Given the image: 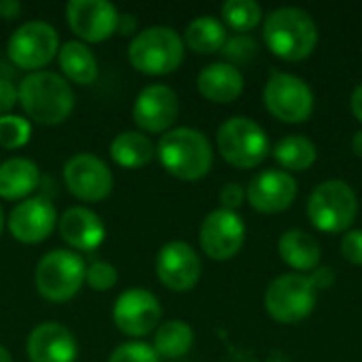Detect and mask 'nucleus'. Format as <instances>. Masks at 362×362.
Listing matches in <instances>:
<instances>
[{
    "instance_id": "f257e3e1",
    "label": "nucleus",
    "mask_w": 362,
    "mask_h": 362,
    "mask_svg": "<svg viewBox=\"0 0 362 362\" xmlns=\"http://www.w3.org/2000/svg\"><path fill=\"white\" fill-rule=\"evenodd\" d=\"M25 115L40 125H59L74 110V93L68 81L55 72H30L17 87Z\"/></svg>"
},
{
    "instance_id": "f03ea898",
    "label": "nucleus",
    "mask_w": 362,
    "mask_h": 362,
    "mask_svg": "<svg viewBox=\"0 0 362 362\" xmlns=\"http://www.w3.org/2000/svg\"><path fill=\"white\" fill-rule=\"evenodd\" d=\"M263 38L267 49L280 59L301 62L316 51L318 28L305 11L297 6H282L265 17Z\"/></svg>"
},
{
    "instance_id": "7ed1b4c3",
    "label": "nucleus",
    "mask_w": 362,
    "mask_h": 362,
    "mask_svg": "<svg viewBox=\"0 0 362 362\" xmlns=\"http://www.w3.org/2000/svg\"><path fill=\"white\" fill-rule=\"evenodd\" d=\"M155 148L165 172L178 180H199L212 170L214 163L208 138L193 127H176L165 132Z\"/></svg>"
},
{
    "instance_id": "20e7f679",
    "label": "nucleus",
    "mask_w": 362,
    "mask_h": 362,
    "mask_svg": "<svg viewBox=\"0 0 362 362\" xmlns=\"http://www.w3.org/2000/svg\"><path fill=\"white\" fill-rule=\"evenodd\" d=\"M129 64L148 76L172 74L185 59V40L180 34L165 25L146 28L136 34L127 49Z\"/></svg>"
},
{
    "instance_id": "39448f33",
    "label": "nucleus",
    "mask_w": 362,
    "mask_h": 362,
    "mask_svg": "<svg viewBox=\"0 0 362 362\" xmlns=\"http://www.w3.org/2000/svg\"><path fill=\"white\" fill-rule=\"evenodd\" d=\"M358 214V197L346 180L320 182L308 199L310 223L325 233L346 231Z\"/></svg>"
},
{
    "instance_id": "423d86ee",
    "label": "nucleus",
    "mask_w": 362,
    "mask_h": 362,
    "mask_svg": "<svg viewBox=\"0 0 362 362\" xmlns=\"http://www.w3.org/2000/svg\"><path fill=\"white\" fill-rule=\"evenodd\" d=\"M216 146L223 159L240 170H252L269 155V138L265 129L248 117L227 119L218 127Z\"/></svg>"
},
{
    "instance_id": "0eeeda50",
    "label": "nucleus",
    "mask_w": 362,
    "mask_h": 362,
    "mask_svg": "<svg viewBox=\"0 0 362 362\" xmlns=\"http://www.w3.org/2000/svg\"><path fill=\"white\" fill-rule=\"evenodd\" d=\"M85 261L72 250L47 252L34 272V284L42 299L64 303L72 299L85 282Z\"/></svg>"
},
{
    "instance_id": "6e6552de",
    "label": "nucleus",
    "mask_w": 362,
    "mask_h": 362,
    "mask_svg": "<svg viewBox=\"0 0 362 362\" xmlns=\"http://www.w3.org/2000/svg\"><path fill=\"white\" fill-rule=\"evenodd\" d=\"M318 291L305 274L278 276L265 291L267 314L280 325H297L316 308Z\"/></svg>"
},
{
    "instance_id": "1a4fd4ad",
    "label": "nucleus",
    "mask_w": 362,
    "mask_h": 362,
    "mask_svg": "<svg viewBox=\"0 0 362 362\" xmlns=\"http://www.w3.org/2000/svg\"><path fill=\"white\" fill-rule=\"evenodd\" d=\"M59 51L57 30L47 21H28L19 25L6 45L8 59L28 72H38L49 66Z\"/></svg>"
},
{
    "instance_id": "9d476101",
    "label": "nucleus",
    "mask_w": 362,
    "mask_h": 362,
    "mask_svg": "<svg viewBox=\"0 0 362 362\" xmlns=\"http://www.w3.org/2000/svg\"><path fill=\"white\" fill-rule=\"evenodd\" d=\"M263 102L284 123H303L314 112V91L303 78L288 72H272L263 89Z\"/></svg>"
},
{
    "instance_id": "9b49d317",
    "label": "nucleus",
    "mask_w": 362,
    "mask_h": 362,
    "mask_svg": "<svg viewBox=\"0 0 362 362\" xmlns=\"http://www.w3.org/2000/svg\"><path fill=\"white\" fill-rule=\"evenodd\" d=\"M246 240V225L238 212L231 210H212L199 229V244L206 257L212 261L233 259Z\"/></svg>"
},
{
    "instance_id": "f8f14e48",
    "label": "nucleus",
    "mask_w": 362,
    "mask_h": 362,
    "mask_svg": "<svg viewBox=\"0 0 362 362\" xmlns=\"http://www.w3.org/2000/svg\"><path fill=\"white\" fill-rule=\"evenodd\" d=\"M64 180L76 199L89 204L106 199L115 185L108 165L91 153H78L70 157L64 165Z\"/></svg>"
},
{
    "instance_id": "ddd939ff",
    "label": "nucleus",
    "mask_w": 362,
    "mask_h": 362,
    "mask_svg": "<svg viewBox=\"0 0 362 362\" xmlns=\"http://www.w3.org/2000/svg\"><path fill=\"white\" fill-rule=\"evenodd\" d=\"M112 320L123 335L146 337L159 327L161 320L159 299L146 288H127L115 301Z\"/></svg>"
},
{
    "instance_id": "4468645a",
    "label": "nucleus",
    "mask_w": 362,
    "mask_h": 362,
    "mask_svg": "<svg viewBox=\"0 0 362 362\" xmlns=\"http://www.w3.org/2000/svg\"><path fill=\"white\" fill-rule=\"evenodd\" d=\"M66 21L81 40L102 42L117 32L119 13L106 0H70L66 4Z\"/></svg>"
},
{
    "instance_id": "2eb2a0df",
    "label": "nucleus",
    "mask_w": 362,
    "mask_h": 362,
    "mask_svg": "<svg viewBox=\"0 0 362 362\" xmlns=\"http://www.w3.org/2000/svg\"><path fill=\"white\" fill-rule=\"evenodd\" d=\"M155 269L159 282L174 293H187L195 288L202 278L199 255L187 242L165 244L157 255Z\"/></svg>"
},
{
    "instance_id": "dca6fc26",
    "label": "nucleus",
    "mask_w": 362,
    "mask_h": 362,
    "mask_svg": "<svg viewBox=\"0 0 362 362\" xmlns=\"http://www.w3.org/2000/svg\"><path fill=\"white\" fill-rule=\"evenodd\" d=\"M180 110L178 95L172 87L163 83H155L144 87L134 102V121L142 132L148 134H165L176 121Z\"/></svg>"
},
{
    "instance_id": "f3484780",
    "label": "nucleus",
    "mask_w": 362,
    "mask_h": 362,
    "mask_svg": "<svg viewBox=\"0 0 362 362\" xmlns=\"http://www.w3.org/2000/svg\"><path fill=\"white\" fill-rule=\"evenodd\" d=\"M55 223L57 214L53 204L42 195H34L11 210L8 231L21 244H40L51 235Z\"/></svg>"
},
{
    "instance_id": "a211bd4d",
    "label": "nucleus",
    "mask_w": 362,
    "mask_h": 362,
    "mask_svg": "<svg viewBox=\"0 0 362 362\" xmlns=\"http://www.w3.org/2000/svg\"><path fill=\"white\" fill-rule=\"evenodd\" d=\"M246 197L257 212L278 214L293 206L297 197V180L284 170H265L248 182Z\"/></svg>"
},
{
    "instance_id": "6ab92c4d",
    "label": "nucleus",
    "mask_w": 362,
    "mask_h": 362,
    "mask_svg": "<svg viewBox=\"0 0 362 362\" xmlns=\"http://www.w3.org/2000/svg\"><path fill=\"white\" fill-rule=\"evenodd\" d=\"M25 350L30 362H74L78 354L74 335L57 322L38 325L30 333Z\"/></svg>"
},
{
    "instance_id": "aec40b11",
    "label": "nucleus",
    "mask_w": 362,
    "mask_h": 362,
    "mask_svg": "<svg viewBox=\"0 0 362 362\" xmlns=\"http://www.w3.org/2000/svg\"><path fill=\"white\" fill-rule=\"evenodd\" d=\"M59 235L62 240L81 252H91L102 246L106 238V229L102 218L89 208H70L59 218Z\"/></svg>"
},
{
    "instance_id": "412c9836",
    "label": "nucleus",
    "mask_w": 362,
    "mask_h": 362,
    "mask_svg": "<svg viewBox=\"0 0 362 362\" xmlns=\"http://www.w3.org/2000/svg\"><path fill=\"white\" fill-rule=\"evenodd\" d=\"M197 91L216 104H229L238 100L244 91L242 72L227 62H216L206 66L197 76Z\"/></svg>"
},
{
    "instance_id": "4be33fe9",
    "label": "nucleus",
    "mask_w": 362,
    "mask_h": 362,
    "mask_svg": "<svg viewBox=\"0 0 362 362\" xmlns=\"http://www.w3.org/2000/svg\"><path fill=\"white\" fill-rule=\"evenodd\" d=\"M40 185L38 165L25 157H13L0 163V197L8 202L32 195Z\"/></svg>"
},
{
    "instance_id": "5701e85b",
    "label": "nucleus",
    "mask_w": 362,
    "mask_h": 362,
    "mask_svg": "<svg viewBox=\"0 0 362 362\" xmlns=\"http://www.w3.org/2000/svg\"><path fill=\"white\" fill-rule=\"evenodd\" d=\"M57 62L64 76L76 85H93L100 74L93 51L81 40H68L57 51Z\"/></svg>"
},
{
    "instance_id": "b1692460",
    "label": "nucleus",
    "mask_w": 362,
    "mask_h": 362,
    "mask_svg": "<svg viewBox=\"0 0 362 362\" xmlns=\"http://www.w3.org/2000/svg\"><path fill=\"white\" fill-rule=\"evenodd\" d=\"M278 255L291 269H295V274L297 272H314L320 265L318 242L301 229H291L280 238Z\"/></svg>"
},
{
    "instance_id": "393cba45",
    "label": "nucleus",
    "mask_w": 362,
    "mask_h": 362,
    "mask_svg": "<svg viewBox=\"0 0 362 362\" xmlns=\"http://www.w3.org/2000/svg\"><path fill=\"white\" fill-rule=\"evenodd\" d=\"M157 148L142 132H123L110 142V157L125 170H138L153 161Z\"/></svg>"
},
{
    "instance_id": "a878e982",
    "label": "nucleus",
    "mask_w": 362,
    "mask_h": 362,
    "mask_svg": "<svg viewBox=\"0 0 362 362\" xmlns=\"http://www.w3.org/2000/svg\"><path fill=\"white\" fill-rule=\"evenodd\" d=\"M225 42H227L225 25L216 17H210V15L195 17L185 30V45L199 55L218 53L223 51Z\"/></svg>"
},
{
    "instance_id": "bb28decb",
    "label": "nucleus",
    "mask_w": 362,
    "mask_h": 362,
    "mask_svg": "<svg viewBox=\"0 0 362 362\" xmlns=\"http://www.w3.org/2000/svg\"><path fill=\"white\" fill-rule=\"evenodd\" d=\"M274 159L284 172H305L318 159L316 144L301 134H291L274 146Z\"/></svg>"
},
{
    "instance_id": "cd10ccee",
    "label": "nucleus",
    "mask_w": 362,
    "mask_h": 362,
    "mask_svg": "<svg viewBox=\"0 0 362 362\" xmlns=\"http://www.w3.org/2000/svg\"><path fill=\"white\" fill-rule=\"evenodd\" d=\"M193 346V329L182 320H168L155 331V346L159 358H180Z\"/></svg>"
},
{
    "instance_id": "c85d7f7f",
    "label": "nucleus",
    "mask_w": 362,
    "mask_h": 362,
    "mask_svg": "<svg viewBox=\"0 0 362 362\" xmlns=\"http://www.w3.org/2000/svg\"><path fill=\"white\" fill-rule=\"evenodd\" d=\"M221 13H223L225 23L240 34L255 30L263 19V11H261L259 2H255V0H227L223 4Z\"/></svg>"
},
{
    "instance_id": "c756f323",
    "label": "nucleus",
    "mask_w": 362,
    "mask_h": 362,
    "mask_svg": "<svg viewBox=\"0 0 362 362\" xmlns=\"http://www.w3.org/2000/svg\"><path fill=\"white\" fill-rule=\"evenodd\" d=\"M32 125L28 119L19 115H2L0 117V148L15 151L30 142Z\"/></svg>"
},
{
    "instance_id": "7c9ffc66",
    "label": "nucleus",
    "mask_w": 362,
    "mask_h": 362,
    "mask_svg": "<svg viewBox=\"0 0 362 362\" xmlns=\"http://www.w3.org/2000/svg\"><path fill=\"white\" fill-rule=\"evenodd\" d=\"M259 47H257V40L248 34H235L231 38H227L225 47H223V55L233 62V64H246L250 62L255 55H257Z\"/></svg>"
},
{
    "instance_id": "2f4dec72",
    "label": "nucleus",
    "mask_w": 362,
    "mask_h": 362,
    "mask_svg": "<svg viewBox=\"0 0 362 362\" xmlns=\"http://www.w3.org/2000/svg\"><path fill=\"white\" fill-rule=\"evenodd\" d=\"M117 280H119L117 267L106 261H95L85 272V282L89 284L91 291H98V293L110 291L117 284Z\"/></svg>"
},
{
    "instance_id": "473e14b6",
    "label": "nucleus",
    "mask_w": 362,
    "mask_h": 362,
    "mask_svg": "<svg viewBox=\"0 0 362 362\" xmlns=\"http://www.w3.org/2000/svg\"><path fill=\"white\" fill-rule=\"evenodd\" d=\"M108 362H161V358L157 356L153 346L142 341H127L110 354Z\"/></svg>"
},
{
    "instance_id": "72a5a7b5",
    "label": "nucleus",
    "mask_w": 362,
    "mask_h": 362,
    "mask_svg": "<svg viewBox=\"0 0 362 362\" xmlns=\"http://www.w3.org/2000/svg\"><path fill=\"white\" fill-rule=\"evenodd\" d=\"M341 255L352 265H362V229L348 231L341 240Z\"/></svg>"
},
{
    "instance_id": "f704fd0d",
    "label": "nucleus",
    "mask_w": 362,
    "mask_h": 362,
    "mask_svg": "<svg viewBox=\"0 0 362 362\" xmlns=\"http://www.w3.org/2000/svg\"><path fill=\"white\" fill-rule=\"evenodd\" d=\"M218 199H221L223 210H231V212H235V210L244 204V199H246V191H244V187H242V185H238V182H227V185L221 189Z\"/></svg>"
},
{
    "instance_id": "c9c22d12",
    "label": "nucleus",
    "mask_w": 362,
    "mask_h": 362,
    "mask_svg": "<svg viewBox=\"0 0 362 362\" xmlns=\"http://www.w3.org/2000/svg\"><path fill=\"white\" fill-rule=\"evenodd\" d=\"M19 102V93H17V87L6 81V78H0V117L2 115H8L15 104Z\"/></svg>"
},
{
    "instance_id": "e433bc0d",
    "label": "nucleus",
    "mask_w": 362,
    "mask_h": 362,
    "mask_svg": "<svg viewBox=\"0 0 362 362\" xmlns=\"http://www.w3.org/2000/svg\"><path fill=\"white\" fill-rule=\"evenodd\" d=\"M310 280L314 282L316 291H325V288H331L333 282H335V269L333 267H316L314 274L310 276Z\"/></svg>"
},
{
    "instance_id": "4c0bfd02",
    "label": "nucleus",
    "mask_w": 362,
    "mask_h": 362,
    "mask_svg": "<svg viewBox=\"0 0 362 362\" xmlns=\"http://www.w3.org/2000/svg\"><path fill=\"white\" fill-rule=\"evenodd\" d=\"M19 11H21V4L19 2H13V0H2L0 2V17H4V19L17 17Z\"/></svg>"
},
{
    "instance_id": "58836bf2",
    "label": "nucleus",
    "mask_w": 362,
    "mask_h": 362,
    "mask_svg": "<svg viewBox=\"0 0 362 362\" xmlns=\"http://www.w3.org/2000/svg\"><path fill=\"white\" fill-rule=\"evenodd\" d=\"M350 106H352L354 117H356V119L362 123V83L356 87V89H354L352 100H350Z\"/></svg>"
},
{
    "instance_id": "ea45409f",
    "label": "nucleus",
    "mask_w": 362,
    "mask_h": 362,
    "mask_svg": "<svg viewBox=\"0 0 362 362\" xmlns=\"http://www.w3.org/2000/svg\"><path fill=\"white\" fill-rule=\"evenodd\" d=\"M117 30H119L121 34H132V32L136 30V17H132V15H119V25H117Z\"/></svg>"
},
{
    "instance_id": "a19ab883",
    "label": "nucleus",
    "mask_w": 362,
    "mask_h": 362,
    "mask_svg": "<svg viewBox=\"0 0 362 362\" xmlns=\"http://www.w3.org/2000/svg\"><path fill=\"white\" fill-rule=\"evenodd\" d=\"M352 151L356 157H362V129H358L352 138Z\"/></svg>"
},
{
    "instance_id": "79ce46f5",
    "label": "nucleus",
    "mask_w": 362,
    "mask_h": 362,
    "mask_svg": "<svg viewBox=\"0 0 362 362\" xmlns=\"http://www.w3.org/2000/svg\"><path fill=\"white\" fill-rule=\"evenodd\" d=\"M0 362H13L11 354H8V350H6V348H2V346H0Z\"/></svg>"
},
{
    "instance_id": "37998d69",
    "label": "nucleus",
    "mask_w": 362,
    "mask_h": 362,
    "mask_svg": "<svg viewBox=\"0 0 362 362\" xmlns=\"http://www.w3.org/2000/svg\"><path fill=\"white\" fill-rule=\"evenodd\" d=\"M2 227H4V214H2V208H0V235H2Z\"/></svg>"
}]
</instances>
